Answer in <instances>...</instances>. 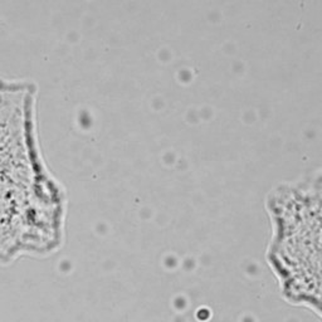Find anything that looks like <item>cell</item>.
Segmentation results:
<instances>
[{
	"label": "cell",
	"mask_w": 322,
	"mask_h": 322,
	"mask_svg": "<svg viewBox=\"0 0 322 322\" xmlns=\"http://www.w3.org/2000/svg\"><path fill=\"white\" fill-rule=\"evenodd\" d=\"M37 105L34 81L0 78V263L49 254L65 235L67 192L43 156Z\"/></svg>",
	"instance_id": "1"
}]
</instances>
